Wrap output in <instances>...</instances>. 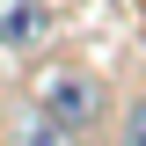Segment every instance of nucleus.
I'll return each mask as SVG.
<instances>
[{
  "label": "nucleus",
  "mask_w": 146,
  "mask_h": 146,
  "mask_svg": "<svg viewBox=\"0 0 146 146\" xmlns=\"http://www.w3.org/2000/svg\"><path fill=\"white\" fill-rule=\"evenodd\" d=\"M44 36H51L44 0H0V51H36Z\"/></svg>",
  "instance_id": "obj_2"
},
{
  "label": "nucleus",
  "mask_w": 146,
  "mask_h": 146,
  "mask_svg": "<svg viewBox=\"0 0 146 146\" xmlns=\"http://www.w3.org/2000/svg\"><path fill=\"white\" fill-rule=\"evenodd\" d=\"M36 117L44 124H58L73 139V131H95L110 117V88H102V73L88 66H51L44 80H36Z\"/></svg>",
  "instance_id": "obj_1"
},
{
  "label": "nucleus",
  "mask_w": 146,
  "mask_h": 146,
  "mask_svg": "<svg viewBox=\"0 0 146 146\" xmlns=\"http://www.w3.org/2000/svg\"><path fill=\"white\" fill-rule=\"evenodd\" d=\"M124 139H131V146H146V102H131V110H124Z\"/></svg>",
  "instance_id": "obj_3"
}]
</instances>
